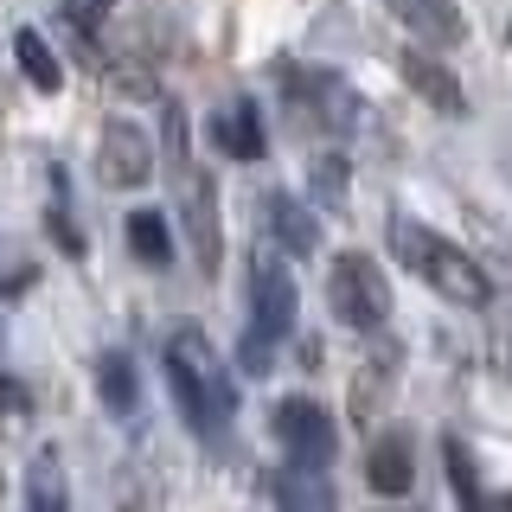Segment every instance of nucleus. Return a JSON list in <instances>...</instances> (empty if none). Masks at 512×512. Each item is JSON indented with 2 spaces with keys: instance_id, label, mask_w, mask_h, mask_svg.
Listing matches in <instances>:
<instances>
[{
  "instance_id": "9",
  "label": "nucleus",
  "mask_w": 512,
  "mask_h": 512,
  "mask_svg": "<svg viewBox=\"0 0 512 512\" xmlns=\"http://www.w3.org/2000/svg\"><path fill=\"white\" fill-rule=\"evenodd\" d=\"M397 71H404V84L423 96V103L436 109V116H448V122L468 116V90H461V84H455V71H448L442 58H429L423 45H410V52L397 58Z\"/></svg>"
},
{
  "instance_id": "7",
  "label": "nucleus",
  "mask_w": 512,
  "mask_h": 512,
  "mask_svg": "<svg viewBox=\"0 0 512 512\" xmlns=\"http://www.w3.org/2000/svg\"><path fill=\"white\" fill-rule=\"evenodd\" d=\"M180 218H186V237H192L199 269L212 276V269H218V244H224V231H218V186H212V173L186 167V160H180Z\"/></svg>"
},
{
  "instance_id": "23",
  "label": "nucleus",
  "mask_w": 512,
  "mask_h": 512,
  "mask_svg": "<svg viewBox=\"0 0 512 512\" xmlns=\"http://www.w3.org/2000/svg\"><path fill=\"white\" fill-rule=\"evenodd\" d=\"M506 45H512V26H506Z\"/></svg>"
},
{
  "instance_id": "19",
  "label": "nucleus",
  "mask_w": 512,
  "mask_h": 512,
  "mask_svg": "<svg viewBox=\"0 0 512 512\" xmlns=\"http://www.w3.org/2000/svg\"><path fill=\"white\" fill-rule=\"evenodd\" d=\"M96 391H103V404L116 416H135L141 391H135V365H128V352H103V359H96Z\"/></svg>"
},
{
  "instance_id": "3",
  "label": "nucleus",
  "mask_w": 512,
  "mask_h": 512,
  "mask_svg": "<svg viewBox=\"0 0 512 512\" xmlns=\"http://www.w3.org/2000/svg\"><path fill=\"white\" fill-rule=\"evenodd\" d=\"M295 308H301V295H295V269L282 263L276 250H256V263H250V333H244V346H237V372L244 378H263L269 365H276V346L295 333Z\"/></svg>"
},
{
  "instance_id": "22",
  "label": "nucleus",
  "mask_w": 512,
  "mask_h": 512,
  "mask_svg": "<svg viewBox=\"0 0 512 512\" xmlns=\"http://www.w3.org/2000/svg\"><path fill=\"white\" fill-rule=\"evenodd\" d=\"M45 231H52V244H64V250H71V256H84V231H77V224L64 218V205H58L52 218H45Z\"/></svg>"
},
{
  "instance_id": "15",
  "label": "nucleus",
  "mask_w": 512,
  "mask_h": 512,
  "mask_svg": "<svg viewBox=\"0 0 512 512\" xmlns=\"http://www.w3.org/2000/svg\"><path fill=\"white\" fill-rule=\"evenodd\" d=\"M26 506L32 512H64V506H71V480H64V455H58V448H39V455H32Z\"/></svg>"
},
{
  "instance_id": "11",
  "label": "nucleus",
  "mask_w": 512,
  "mask_h": 512,
  "mask_svg": "<svg viewBox=\"0 0 512 512\" xmlns=\"http://www.w3.org/2000/svg\"><path fill=\"white\" fill-rule=\"evenodd\" d=\"M365 480H372V493H384V500H404L416 487V448H410L404 429L372 436V448H365Z\"/></svg>"
},
{
  "instance_id": "17",
  "label": "nucleus",
  "mask_w": 512,
  "mask_h": 512,
  "mask_svg": "<svg viewBox=\"0 0 512 512\" xmlns=\"http://www.w3.org/2000/svg\"><path fill=\"white\" fill-rule=\"evenodd\" d=\"M308 205L314 212H327V218H340L346 212V154H314V167H308Z\"/></svg>"
},
{
  "instance_id": "2",
  "label": "nucleus",
  "mask_w": 512,
  "mask_h": 512,
  "mask_svg": "<svg viewBox=\"0 0 512 512\" xmlns=\"http://www.w3.org/2000/svg\"><path fill=\"white\" fill-rule=\"evenodd\" d=\"M391 256L416 282L436 288L442 301H455V308H480V301L493 295L487 269H480L461 244H448L442 231H429V224H416V218H391Z\"/></svg>"
},
{
  "instance_id": "20",
  "label": "nucleus",
  "mask_w": 512,
  "mask_h": 512,
  "mask_svg": "<svg viewBox=\"0 0 512 512\" xmlns=\"http://www.w3.org/2000/svg\"><path fill=\"white\" fill-rule=\"evenodd\" d=\"M442 461H448V480H455V500H461V506H480V480H474L468 442H461V436H448V442H442Z\"/></svg>"
},
{
  "instance_id": "21",
  "label": "nucleus",
  "mask_w": 512,
  "mask_h": 512,
  "mask_svg": "<svg viewBox=\"0 0 512 512\" xmlns=\"http://www.w3.org/2000/svg\"><path fill=\"white\" fill-rule=\"evenodd\" d=\"M58 13H64V26H71V32H84V39H90V32L116 13V0H64Z\"/></svg>"
},
{
  "instance_id": "8",
  "label": "nucleus",
  "mask_w": 512,
  "mask_h": 512,
  "mask_svg": "<svg viewBox=\"0 0 512 512\" xmlns=\"http://www.w3.org/2000/svg\"><path fill=\"white\" fill-rule=\"evenodd\" d=\"M96 173H103V186H148L154 180V141L141 135L135 122H109L103 128V154H96Z\"/></svg>"
},
{
  "instance_id": "13",
  "label": "nucleus",
  "mask_w": 512,
  "mask_h": 512,
  "mask_svg": "<svg viewBox=\"0 0 512 512\" xmlns=\"http://www.w3.org/2000/svg\"><path fill=\"white\" fill-rule=\"evenodd\" d=\"M384 7H391L423 45H455L461 32H468V20H461L455 0H384Z\"/></svg>"
},
{
  "instance_id": "14",
  "label": "nucleus",
  "mask_w": 512,
  "mask_h": 512,
  "mask_svg": "<svg viewBox=\"0 0 512 512\" xmlns=\"http://www.w3.org/2000/svg\"><path fill=\"white\" fill-rule=\"evenodd\" d=\"M212 148L231 154V160H263V116L256 103H231L212 116Z\"/></svg>"
},
{
  "instance_id": "1",
  "label": "nucleus",
  "mask_w": 512,
  "mask_h": 512,
  "mask_svg": "<svg viewBox=\"0 0 512 512\" xmlns=\"http://www.w3.org/2000/svg\"><path fill=\"white\" fill-rule=\"evenodd\" d=\"M160 365H167V391H173V404H180L192 436H218V429L237 416V384L218 365V352H212V340H205L199 327L173 333Z\"/></svg>"
},
{
  "instance_id": "16",
  "label": "nucleus",
  "mask_w": 512,
  "mask_h": 512,
  "mask_svg": "<svg viewBox=\"0 0 512 512\" xmlns=\"http://www.w3.org/2000/svg\"><path fill=\"white\" fill-rule=\"evenodd\" d=\"M13 58H20V71H26V84H32V90H45V96H52V90L64 84V64H58V52H52V45H45L32 26L13 32Z\"/></svg>"
},
{
  "instance_id": "18",
  "label": "nucleus",
  "mask_w": 512,
  "mask_h": 512,
  "mask_svg": "<svg viewBox=\"0 0 512 512\" xmlns=\"http://www.w3.org/2000/svg\"><path fill=\"white\" fill-rule=\"evenodd\" d=\"M128 250H135V263L148 269H167L173 263V231L160 212H128Z\"/></svg>"
},
{
  "instance_id": "5",
  "label": "nucleus",
  "mask_w": 512,
  "mask_h": 512,
  "mask_svg": "<svg viewBox=\"0 0 512 512\" xmlns=\"http://www.w3.org/2000/svg\"><path fill=\"white\" fill-rule=\"evenodd\" d=\"M282 96L301 128H320V135H352L359 128V96L333 71H282Z\"/></svg>"
},
{
  "instance_id": "6",
  "label": "nucleus",
  "mask_w": 512,
  "mask_h": 512,
  "mask_svg": "<svg viewBox=\"0 0 512 512\" xmlns=\"http://www.w3.org/2000/svg\"><path fill=\"white\" fill-rule=\"evenodd\" d=\"M276 442L288 448V455L295 461H320V468H327L333 461V448H340V429H333V416L314 404V397H282L276 404Z\"/></svg>"
},
{
  "instance_id": "10",
  "label": "nucleus",
  "mask_w": 512,
  "mask_h": 512,
  "mask_svg": "<svg viewBox=\"0 0 512 512\" xmlns=\"http://www.w3.org/2000/svg\"><path fill=\"white\" fill-rule=\"evenodd\" d=\"M263 231H269V244L288 250V256H314L320 250V212L301 205L295 192H269L263 199Z\"/></svg>"
},
{
  "instance_id": "4",
  "label": "nucleus",
  "mask_w": 512,
  "mask_h": 512,
  "mask_svg": "<svg viewBox=\"0 0 512 512\" xmlns=\"http://www.w3.org/2000/svg\"><path fill=\"white\" fill-rule=\"evenodd\" d=\"M327 308L340 314V327L352 333H378L391 320V282L365 250H340L327 269Z\"/></svg>"
},
{
  "instance_id": "12",
  "label": "nucleus",
  "mask_w": 512,
  "mask_h": 512,
  "mask_svg": "<svg viewBox=\"0 0 512 512\" xmlns=\"http://www.w3.org/2000/svg\"><path fill=\"white\" fill-rule=\"evenodd\" d=\"M269 500L288 506V512H320V506H333V480L320 461H295L288 455V468L269 480Z\"/></svg>"
}]
</instances>
